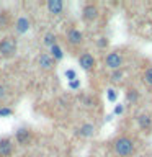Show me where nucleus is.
<instances>
[{
  "instance_id": "obj_1",
  "label": "nucleus",
  "mask_w": 152,
  "mask_h": 157,
  "mask_svg": "<svg viewBox=\"0 0 152 157\" xmlns=\"http://www.w3.org/2000/svg\"><path fill=\"white\" fill-rule=\"evenodd\" d=\"M113 149L120 157H131L134 154V141L129 136H120L113 141Z\"/></svg>"
},
{
  "instance_id": "obj_2",
  "label": "nucleus",
  "mask_w": 152,
  "mask_h": 157,
  "mask_svg": "<svg viewBox=\"0 0 152 157\" xmlns=\"http://www.w3.org/2000/svg\"><path fill=\"white\" fill-rule=\"evenodd\" d=\"M18 51V43L13 36H5L0 39V56L2 57H13Z\"/></svg>"
},
{
  "instance_id": "obj_3",
  "label": "nucleus",
  "mask_w": 152,
  "mask_h": 157,
  "mask_svg": "<svg viewBox=\"0 0 152 157\" xmlns=\"http://www.w3.org/2000/svg\"><path fill=\"white\" fill-rule=\"evenodd\" d=\"M33 141V131L29 128H18L15 131V142L21 147H26Z\"/></svg>"
},
{
  "instance_id": "obj_4",
  "label": "nucleus",
  "mask_w": 152,
  "mask_h": 157,
  "mask_svg": "<svg viewBox=\"0 0 152 157\" xmlns=\"http://www.w3.org/2000/svg\"><path fill=\"white\" fill-rule=\"evenodd\" d=\"M100 17V8L95 3H85L82 8V20L87 23H92Z\"/></svg>"
},
{
  "instance_id": "obj_5",
  "label": "nucleus",
  "mask_w": 152,
  "mask_h": 157,
  "mask_svg": "<svg viewBox=\"0 0 152 157\" xmlns=\"http://www.w3.org/2000/svg\"><path fill=\"white\" fill-rule=\"evenodd\" d=\"M66 41L67 44H70L72 48H77L83 43V33L78 28H69L66 31Z\"/></svg>"
},
{
  "instance_id": "obj_6",
  "label": "nucleus",
  "mask_w": 152,
  "mask_h": 157,
  "mask_svg": "<svg viewBox=\"0 0 152 157\" xmlns=\"http://www.w3.org/2000/svg\"><path fill=\"white\" fill-rule=\"evenodd\" d=\"M105 66L111 71H118L121 69L123 66V56L118 51H113V52H108L105 56Z\"/></svg>"
},
{
  "instance_id": "obj_7",
  "label": "nucleus",
  "mask_w": 152,
  "mask_h": 157,
  "mask_svg": "<svg viewBox=\"0 0 152 157\" xmlns=\"http://www.w3.org/2000/svg\"><path fill=\"white\" fill-rule=\"evenodd\" d=\"M15 154V141L12 137H0V157H12Z\"/></svg>"
},
{
  "instance_id": "obj_8",
  "label": "nucleus",
  "mask_w": 152,
  "mask_h": 157,
  "mask_svg": "<svg viewBox=\"0 0 152 157\" xmlns=\"http://www.w3.org/2000/svg\"><path fill=\"white\" fill-rule=\"evenodd\" d=\"M78 66H80L83 71L90 72V71L95 69L97 61H95V57H93L90 52H82L80 56H78Z\"/></svg>"
},
{
  "instance_id": "obj_9",
  "label": "nucleus",
  "mask_w": 152,
  "mask_h": 157,
  "mask_svg": "<svg viewBox=\"0 0 152 157\" xmlns=\"http://www.w3.org/2000/svg\"><path fill=\"white\" fill-rule=\"evenodd\" d=\"M36 62H38V67L41 69V71H52L54 66H56V62H54V59L49 56V52H41L38 56L36 59Z\"/></svg>"
},
{
  "instance_id": "obj_10",
  "label": "nucleus",
  "mask_w": 152,
  "mask_h": 157,
  "mask_svg": "<svg viewBox=\"0 0 152 157\" xmlns=\"http://www.w3.org/2000/svg\"><path fill=\"white\" fill-rule=\"evenodd\" d=\"M29 28H31V20H29L26 15H21V17H18L15 20V31L18 34H25L29 31Z\"/></svg>"
},
{
  "instance_id": "obj_11",
  "label": "nucleus",
  "mask_w": 152,
  "mask_h": 157,
  "mask_svg": "<svg viewBox=\"0 0 152 157\" xmlns=\"http://www.w3.org/2000/svg\"><path fill=\"white\" fill-rule=\"evenodd\" d=\"M46 10L52 17H59L64 12V2L62 0H48L46 2Z\"/></svg>"
},
{
  "instance_id": "obj_12",
  "label": "nucleus",
  "mask_w": 152,
  "mask_h": 157,
  "mask_svg": "<svg viewBox=\"0 0 152 157\" xmlns=\"http://www.w3.org/2000/svg\"><path fill=\"white\" fill-rule=\"evenodd\" d=\"M136 123H137V126L141 128V129H150L152 128V116L150 115H147V113H142V115H137L136 118Z\"/></svg>"
},
{
  "instance_id": "obj_13",
  "label": "nucleus",
  "mask_w": 152,
  "mask_h": 157,
  "mask_svg": "<svg viewBox=\"0 0 152 157\" xmlns=\"http://www.w3.org/2000/svg\"><path fill=\"white\" fill-rule=\"evenodd\" d=\"M75 134L80 136V137H92L95 134V124H92V123H83V124L77 129Z\"/></svg>"
},
{
  "instance_id": "obj_14",
  "label": "nucleus",
  "mask_w": 152,
  "mask_h": 157,
  "mask_svg": "<svg viewBox=\"0 0 152 157\" xmlns=\"http://www.w3.org/2000/svg\"><path fill=\"white\" fill-rule=\"evenodd\" d=\"M49 56L54 59V62L62 61V59H64V51H62V48L59 46V44H54L52 48H49Z\"/></svg>"
},
{
  "instance_id": "obj_15",
  "label": "nucleus",
  "mask_w": 152,
  "mask_h": 157,
  "mask_svg": "<svg viewBox=\"0 0 152 157\" xmlns=\"http://www.w3.org/2000/svg\"><path fill=\"white\" fill-rule=\"evenodd\" d=\"M43 44L46 48H52L54 44H57V36H56V33H52V31H49L46 33L43 36Z\"/></svg>"
},
{
  "instance_id": "obj_16",
  "label": "nucleus",
  "mask_w": 152,
  "mask_h": 157,
  "mask_svg": "<svg viewBox=\"0 0 152 157\" xmlns=\"http://www.w3.org/2000/svg\"><path fill=\"white\" fill-rule=\"evenodd\" d=\"M139 92L136 90V88H129V90L126 92V101L127 103H137L139 101Z\"/></svg>"
},
{
  "instance_id": "obj_17",
  "label": "nucleus",
  "mask_w": 152,
  "mask_h": 157,
  "mask_svg": "<svg viewBox=\"0 0 152 157\" xmlns=\"http://www.w3.org/2000/svg\"><path fill=\"white\" fill-rule=\"evenodd\" d=\"M123 77H124V71H123V69H118V71H111V74H110V80H111L113 83L121 82V80H123Z\"/></svg>"
},
{
  "instance_id": "obj_18",
  "label": "nucleus",
  "mask_w": 152,
  "mask_h": 157,
  "mask_svg": "<svg viewBox=\"0 0 152 157\" xmlns=\"http://www.w3.org/2000/svg\"><path fill=\"white\" fill-rule=\"evenodd\" d=\"M10 20H12V17H10L8 12H2V13H0V28H7L10 25Z\"/></svg>"
},
{
  "instance_id": "obj_19",
  "label": "nucleus",
  "mask_w": 152,
  "mask_h": 157,
  "mask_svg": "<svg viewBox=\"0 0 152 157\" xmlns=\"http://www.w3.org/2000/svg\"><path fill=\"white\" fill-rule=\"evenodd\" d=\"M142 78H144V82L147 83V85H152V66L147 67L144 71V75H142Z\"/></svg>"
},
{
  "instance_id": "obj_20",
  "label": "nucleus",
  "mask_w": 152,
  "mask_h": 157,
  "mask_svg": "<svg viewBox=\"0 0 152 157\" xmlns=\"http://www.w3.org/2000/svg\"><path fill=\"white\" fill-rule=\"evenodd\" d=\"M12 115H13V110L10 106H5V105L0 106V118H8Z\"/></svg>"
},
{
  "instance_id": "obj_21",
  "label": "nucleus",
  "mask_w": 152,
  "mask_h": 157,
  "mask_svg": "<svg viewBox=\"0 0 152 157\" xmlns=\"http://www.w3.org/2000/svg\"><path fill=\"white\" fill-rule=\"evenodd\" d=\"M106 98H108V101H116V98H118V92L115 90V88H108L106 90Z\"/></svg>"
},
{
  "instance_id": "obj_22",
  "label": "nucleus",
  "mask_w": 152,
  "mask_h": 157,
  "mask_svg": "<svg viewBox=\"0 0 152 157\" xmlns=\"http://www.w3.org/2000/svg\"><path fill=\"white\" fill-rule=\"evenodd\" d=\"M64 75H66V78L69 82H72V80H75V78H77V72L74 71V69H67V71L64 72Z\"/></svg>"
},
{
  "instance_id": "obj_23",
  "label": "nucleus",
  "mask_w": 152,
  "mask_h": 157,
  "mask_svg": "<svg viewBox=\"0 0 152 157\" xmlns=\"http://www.w3.org/2000/svg\"><path fill=\"white\" fill-rule=\"evenodd\" d=\"M7 95H8L7 85H5V83H0V100H5V98H7Z\"/></svg>"
},
{
  "instance_id": "obj_24",
  "label": "nucleus",
  "mask_w": 152,
  "mask_h": 157,
  "mask_svg": "<svg viewBox=\"0 0 152 157\" xmlns=\"http://www.w3.org/2000/svg\"><path fill=\"white\" fill-rule=\"evenodd\" d=\"M97 46L100 48V49H105L108 46V39L105 36H101V38H98V41H97Z\"/></svg>"
},
{
  "instance_id": "obj_25",
  "label": "nucleus",
  "mask_w": 152,
  "mask_h": 157,
  "mask_svg": "<svg viewBox=\"0 0 152 157\" xmlns=\"http://www.w3.org/2000/svg\"><path fill=\"white\" fill-rule=\"evenodd\" d=\"M124 113V105H121V103H118V105L115 106V110H113V116H118V115H123Z\"/></svg>"
},
{
  "instance_id": "obj_26",
  "label": "nucleus",
  "mask_w": 152,
  "mask_h": 157,
  "mask_svg": "<svg viewBox=\"0 0 152 157\" xmlns=\"http://www.w3.org/2000/svg\"><path fill=\"white\" fill-rule=\"evenodd\" d=\"M69 88H72V90H78V88H80V78H75V80L69 82Z\"/></svg>"
},
{
  "instance_id": "obj_27",
  "label": "nucleus",
  "mask_w": 152,
  "mask_h": 157,
  "mask_svg": "<svg viewBox=\"0 0 152 157\" xmlns=\"http://www.w3.org/2000/svg\"><path fill=\"white\" fill-rule=\"evenodd\" d=\"M21 157H29V155H21Z\"/></svg>"
}]
</instances>
